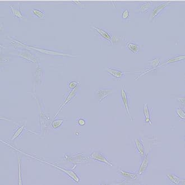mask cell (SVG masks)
<instances>
[{"instance_id": "9a60e30c", "label": "cell", "mask_w": 185, "mask_h": 185, "mask_svg": "<svg viewBox=\"0 0 185 185\" xmlns=\"http://www.w3.org/2000/svg\"><path fill=\"white\" fill-rule=\"evenodd\" d=\"M167 177L170 179L172 184H174L176 185H178L180 184L181 179L177 176H176L175 175H173L172 173H170L167 175Z\"/></svg>"}, {"instance_id": "30bf717a", "label": "cell", "mask_w": 185, "mask_h": 185, "mask_svg": "<svg viewBox=\"0 0 185 185\" xmlns=\"http://www.w3.org/2000/svg\"><path fill=\"white\" fill-rule=\"evenodd\" d=\"M152 108L149 109L148 107V104L147 103L144 104V117H145V120L144 122L145 124H150L152 125L151 123V110Z\"/></svg>"}, {"instance_id": "ac0fdd59", "label": "cell", "mask_w": 185, "mask_h": 185, "mask_svg": "<svg viewBox=\"0 0 185 185\" xmlns=\"http://www.w3.org/2000/svg\"><path fill=\"white\" fill-rule=\"evenodd\" d=\"M121 18L124 22H129L130 21V11L128 9L122 10Z\"/></svg>"}, {"instance_id": "ba28073f", "label": "cell", "mask_w": 185, "mask_h": 185, "mask_svg": "<svg viewBox=\"0 0 185 185\" xmlns=\"http://www.w3.org/2000/svg\"><path fill=\"white\" fill-rule=\"evenodd\" d=\"M43 162L47 163V164H50L51 165H52L53 167H56V168L59 169V170H62L64 173H65L66 175H67L72 179H73L74 181H75L76 183H79V182H80L79 178L77 176V175L75 174V173L74 172H73V171H72V170H65V169H64V168H61V167H57V166H56V165H54V164H50V163H47V162Z\"/></svg>"}, {"instance_id": "d6986e66", "label": "cell", "mask_w": 185, "mask_h": 185, "mask_svg": "<svg viewBox=\"0 0 185 185\" xmlns=\"http://www.w3.org/2000/svg\"><path fill=\"white\" fill-rule=\"evenodd\" d=\"M32 13L36 17L40 18V19H43L45 18V11L42 10H38V9H33L32 10Z\"/></svg>"}, {"instance_id": "5bb4252c", "label": "cell", "mask_w": 185, "mask_h": 185, "mask_svg": "<svg viewBox=\"0 0 185 185\" xmlns=\"http://www.w3.org/2000/svg\"><path fill=\"white\" fill-rule=\"evenodd\" d=\"M135 141L136 148L138 153L141 156H144L145 153H144V149L143 145L141 144V142L138 139H135Z\"/></svg>"}, {"instance_id": "4fadbf2b", "label": "cell", "mask_w": 185, "mask_h": 185, "mask_svg": "<svg viewBox=\"0 0 185 185\" xmlns=\"http://www.w3.org/2000/svg\"><path fill=\"white\" fill-rule=\"evenodd\" d=\"M148 164H149V158H148V154H147L144 158V160L141 164L140 169L138 172V175H142L146 170L148 167Z\"/></svg>"}, {"instance_id": "7a4b0ae2", "label": "cell", "mask_w": 185, "mask_h": 185, "mask_svg": "<svg viewBox=\"0 0 185 185\" xmlns=\"http://www.w3.org/2000/svg\"><path fill=\"white\" fill-rule=\"evenodd\" d=\"M154 4L151 2L139 3L137 8L138 11H136V13H138V14H147L151 11V10L154 7Z\"/></svg>"}, {"instance_id": "cb8c5ba5", "label": "cell", "mask_w": 185, "mask_h": 185, "mask_svg": "<svg viewBox=\"0 0 185 185\" xmlns=\"http://www.w3.org/2000/svg\"><path fill=\"white\" fill-rule=\"evenodd\" d=\"M179 103H180L181 105H183V106H185V97L184 96H181V97H178L176 98Z\"/></svg>"}, {"instance_id": "484cf974", "label": "cell", "mask_w": 185, "mask_h": 185, "mask_svg": "<svg viewBox=\"0 0 185 185\" xmlns=\"http://www.w3.org/2000/svg\"><path fill=\"white\" fill-rule=\"evenodd\" d=\"M77 123L80 126H84L85 125V121L84 119H80L78 120Z\"/></svg>"}, {"instance_id": "7402d4cb", "label": "cell", "mask_w": 185, "mask_h": 185, "mask_svg": "<svg viewBox=\"0 0 185 185\" xmlns=\"http://www.w3.org/2000/svg\"><path fill=\"white\" fill-rule=\"evenodd\" d=\"M24 126H22V127H19L17 129V130L15 132V133H14V136H13V137L12 138L13 140L17 138L18 136H19L20 135V134L22 133V131L24 130Z\"/></svg>"}, {"instance_id": "52a82bcc", "label": "cell", "mask_w": 185, "mask_h": 185, "mask_svg": "<svg viewBox=\"0 0 185 185\" xmlns=\"http://www.w3.org/2000/svg\"><path fill=\"white\" fill-rule=\"evenodd\" d=\"M113 91L111 89H99L97 91V95L99 98V103L103 102L104 99L107 98L111 94H112Z\"/></svg>"}, {"instance_id": "9c48e42d", "label": "cell", "mask_w": 185, "mask_h": 185, "mask_svg": "<svg viewBox=\"0 0 185 185\" xmlns=\"http://www.w3.org/2000/svg\"><path fill=\"white\" fill-rule=\"evenodd\" d=\"M126 48L131 53L136 54L139 53L140 50V46L136 42L129 41L126 43Z\"/></svg>"}, {"instance_id": "8fae6325", "label": "cell", "mask_w": 185, "mask_h": 185, "mask_svg": "<svg viewBox=\"0 0 185 185\" xmlns=\"http://www.w3.org/2000/svg\"><path fill=\"white\" fill-rule=\"evenodd\" d=\"M185 54H178V55H176L174 57H172L170 59L166 60V62L165 63H164L163 64H162L161 66H164V65H170L171 64H173V63H176V62H179L182 61V60L185 59Z\"/></svg>"}, {"instance_id": "5b68a950", "label": "cell", "mask_w": 185, "mask_h": 185, "mask_svg": "<svg viewBox=\"0 0 185 185\" xmlns=\"http://www.w3.org/2000/svg\"><path fill=\"white\" fill-rule=\"evenodd\" d=\"M93 28L98 33L99 38L101 39H104V40H107L108 41H111V39H112L111 32L108 31L107 30L103 28H99L97 27H93Z\"/></svg>"}, {"instance_id": "e0dca14e", "label": "cell", "mask_w": 185, "mask_h": 185, "mask_svg": "<svg viewBox=\"0 0 185 185\" xmlns=\"http://www.w3.org/2000/svg\"><path fill=\"white\" fill-rule=\"evenodd\" d=\"M175 113L176 116L181 120H185V111L184 109H182L181 107H178L176 108L175 110Z\"/></svg>"}, {"instance_id": "2e32d148", "label": "cell", "mask_w": 185, "mask_h": 185, "mask_svg": "<svg viewBox=\"0 0 185 185\" xmlns=\"http://www.w3.org/2000/svg\"><path fill=\"white\" fill-rule=\"evenodd\" d=\"M76 89H73V90H72L71 91V93L69 94V95L67 96V97L66 99V101H65V102H64V103L62 104V107H61V108L59 109V112H57V114H58L59 113V111H61V109H62L67 103H68L72 99H73L75 96V94H76Z\"/></svg>"}, {"instance_id": "d4e9b609", "label": "cell", "mask_w": 185, "mask_h": 185, "mask_svg": "<svg viewBox=\"0 0 185 185\" xmlns=\"http://www.w3.org/2000/svg\"><path fill=\"white\" fill-rule=\"evenodd\" d=\"M19 185H22V178H21V173H20V160L19 159Z\"/></svg>"}, {"instance_id": "3957f363", "label": "cell", "mask_w": 185, "mask_h": 185, "mask_svg": "<svg viewBox=\"0 0 185 185\" xmlns=\"http://www.w3.org/2000/svg\"><path fill=\"white\" fill-rule=\"evenodd\" d=\"M107 72L111 76L113 79L116 80H121L125 75L126 72H123L119 68H107Z\"/></svg>"}, {"instance_id": "8992f818", "label": "cell", "mask_w": 185, "mask_h": 185, "mask_svg": "<svg viewBox=\"0 0 185 185\" xmlns=\"http://www.w3.org/2000/svg\"><path fill=\"white\" fill-rule=\"evenodd\" d=\"M91 157L95 161H99L100 162H102V163H104V164H106L107 165H111L112 166L113 165L112 164V163H110L108 160L104 156L99 153V152H96V151H94L93 153H92L91 154Z\"/></svg>"}, {"instance_id": "6da1fadb", "label": "cell", "mask_w": 185, "mask_h": 185, "mask_svg": "<svg viewBox=\"0 0 185 185\" xmlns=\"http://www.w3.org/2000/svg\"><path fill=\"white\" fill-rule=\"evenodd\" d=\"M170 2H164L161 4L157 5L155 7H154L151 10V11L150 12L148 19L149 22H153L156 19L161 17V15L165 12L167 8H170Z\"/></svg>"}, {"instance_id": "277c9868", "label": "cell", "mask_w": 185, "mask_h": 185, "mask_svg": "<svg viewBox=\"0 0 185 185\" xmlns=\"http://www.w3.org/2000/svg\"><path fill=\"white\" fill-rule=\"evenodd\" d=\"M121 98L122 101V103L124 105L125 108H126V112H127V115L130 116V119L133 121V119L131 116L130 112V107H129V102H128V95L126 93V91L124 88V87L122 88L121 91Z\"/></svg>"}, {"instance_id": "ffe728a7", "label": "cell", "mask_w": 185, "mask_h": 185, "mask_svg": "<svg viewBox=\"0 0 185 185\" xmlns=\"http://www.w3.org/2000/svg\"><path fill=\"white\" fill-rule=\"evenodd\" d=\"M64 122L63 119H57V120H55L52 122V127L53 128H59V126H61L62 123Z\"/></svg>"}, {"instance_id": "603a6c76", "label": "cell", "mask_w": 185, "mask_h": 185, "mask_svg": "<svg viewBox=\"0 0 185 185\" xmlns=\"http://www.w3.org/2000/svg\"><path fill=\"white\" fill-rule=\"evenodd\" d=\"M78 84V82H68V87L69 89H74L76 88V86Z\"/></svg>"}, {"instance_id": "44dd1931", "label": "cell", "mask_w": 185, "mask_h": 185, "mask_svg": "<svg viewBox=\"0 0 185 185\" xmlns=\"http://www.w3.org/2000/svg\"><path fill=\"white\" fill-rule=\"evenodd\" d=\"M10 8L11 9V11H12V13L13 15L15 16V17H19V18H22V14L20 13V11L19 10H17V9H15L14 8H11V6H10Z\"/></svg>"}, {"instance_id": "7c38bea8", "label": "cell", "mask_w": 185, "mask_h": 185, "mask_svg": "<svg viewBox=\"0 0 185 185\" xmlns=\"http://www.w3.org/2000/svg\"><path fill=\"white\" fill-rule=\"evenodd\" d=\"M117 173H119V174L121 175L122 177L127 178H129L131 179H137L138 178V175L133 173H130V172H128L122 170H119L117 172Z\"/></svg>"}]
</instances>
